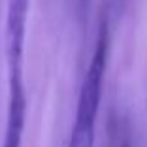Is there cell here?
<instances>
[{"instance_id":"1","label":"cell","mask_w":147,"mask_h":147,"mask_svg":"<svg viewBox=\"0 0 147 147\" xmlns=\"http://www.w3.org/2000/svg\"><path fill=\"white\" fill-rule=\"evenodd\" d=\"M108 57H109V23L108 17H104L100 21L94 53H92L91 64L85 72L81 91H79L76 121H74L72 126V136H70L68 147H94L96 117H98Z\"/></svg>"},{"instance_id":"3","label":"cell","mask_w":147,"mask_h":147,"mask_svg":"<svg viewBox=\"0 0 147 147\" xmlns=\"http://www.w3.org/2000/svg\"><path fill=\"white\" fill-rule=\"evenodd\" d=\"M79 4H81V9H85L87 6L91 4V0H79Z\"/></svg>"},{"instance_id":"4","label":"cell","mask_w":147,"mask_h":147,"mask_svg":"<svg viewBox=\"0 0 147 147\" xmlns=\"http://www.w3.org/2000/svg\"><path fill=\"white\" fill-rule=\"evenodd\" d=\"M121 147H128V142H123V145Z\"/></svg>"},{"instance_id":"2","label":"cell","mask_w":147,"mask_h":147,"mask_svg":"<svg viewBox=\"0 0 147 147\" xmlns=\"http://www.w3.org/2000/svg\"><path fill=\"white\" fill-rule=\"evenodd\" d=\"M30 0H8L4 25V51L8 66V91H25L23 53Z\"/></svg>"}]
</instances>
